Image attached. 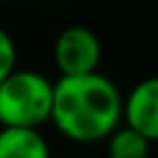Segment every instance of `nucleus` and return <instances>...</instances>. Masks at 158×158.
<instances>
[{
    "label": "nucleus",
    "instance_id": "1",
    "mask_svg": "<svg viewBox=\"0 0 158 158\" xmlns=\"http://www.w3.org/2000/svg\"><path fill=\"white\" fill-rule=\"evenodd\" d=\"M123 95L100 72L58 77L54 81L51 118L56 130L74 142L107 139L121 126Z\"/></svg>",
    "mask_w": 158,
    "mask_h": 158
},
{
    "label": "nucleus",
    "instance_id": "4",
    "mask_svg": "<svg viewBox=\"0 0 158 158\" xmlns=\"http://www.w3.org/2000/svg\"><path fill=\"white\" fill-rule=\"evenodd\" d=\"M121 121L147 142L158 139V74L144 77L128 91L123 98Z\"/></svg>",
    "mask_w": 158,
    "mask_h": 158
},
{
    "label": "nucleus",
    "instance_id": "7",
    "mask_svg": "<svg viewBox=\"0 0 158 158\" xmlns=\"http://www.w3.org/2000/svg\"><path fill=\"white\" fill-rule=\"evenodd\" d=\"M16 70V47L12 35L0 26V81Z\"/></svg>",
    "mask_w": 158,
    "mask_h": 158
},
{
    "label": "nucleus",
    "instance_id": "2",
    "mask_svg": "<svg viewBox=\"0 0 158 158\" xmlns=\"http://www.w3.org/2000/svg\"><path fill=\"white\" fill-rule=\"evenodd\" d=\"M54 81L37 70H14L0 81V126L33 128L51 118Z\"/></svg>",
    "mask_w": 158,
    "mask_h": 158
},
{
    "label": "nucleus",
    "instance_id": "3",
    "mask_svg": "<svg viewBox=\"0 0 158 158\" xmlns=\"http://www.w3.org/2000/svg\"><path fill=\"white\" fill-rule=\"evenodd\" d=\"M102 56L98 35L86 26H68L58 33L54 44V60L60 77H81L98 72Z\"/></svg>",
    "mask_w": 158,
    "mask_h": 158
},
{
    "label": "nucleus",
    "instance_id": "5",
    "mask_svg": "<svg viewBox=\"0 0 158 158\" xmlns=\"http://www.w3.org/2000/svg\"><path fill=\"white\" fill-rule=\"evenodd\" d=\"M0 158H51V151L40 130L0 128Z\"/></svg>",
    "mask_w": 158,
    "mask_h": 158
},
{
    "label": "nucleus",
    "instance_id": "6",
    "mask_svg": "<svg viewBox=\"0 0 158 158\" xmlns=\"http://www.w3.org/2000/svg\"><path fill=\"white\" fill-rule=\"evenodd\" d=\"M149 144L128 126H118L107 137V158H149Z\"/></svg>",
    "mask_w": 158,
    "mask_h": 158
}]
</instances>
